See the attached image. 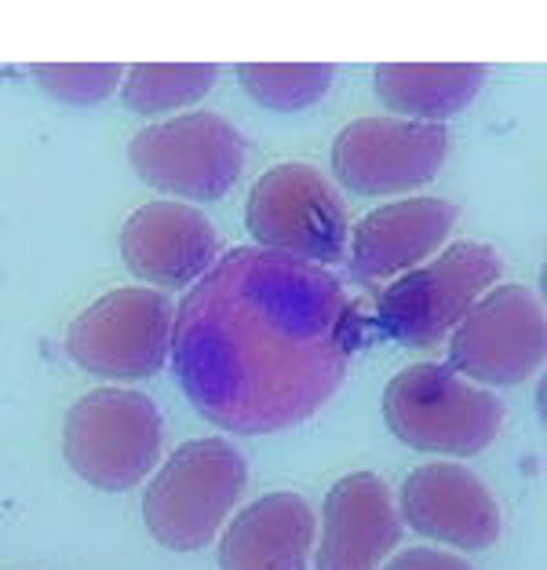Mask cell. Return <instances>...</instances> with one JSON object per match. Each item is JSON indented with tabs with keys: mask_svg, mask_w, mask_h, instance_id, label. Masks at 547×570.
<instances>
[{
	"mask_svg": "<svg viewBox=\"0 0 547 570\" xmlns=\"http://www.w3.org/2000/svg\"><path fill=\"white\" fill-rule=\"evenodd\" d=\"M336 70L329 62H241L238 81L259 107L296 114L315 107L332 88Z\"/></svg>",
	"mask_w": 547,
	"mask_h": 570,
	"instance_id": "obj_18",
	"label": "cell"
},
{
	"mask_svg": "<svg viewBox=\"0 0 547 570\" xmlns=\"http://www.w3.org/2000/svg\"><path fill=\"white\" fill-rule=\"evenodd\" d=\"M161 439V410L132 387H96L77 399L62 424L67 464L107 494H125L158 469Z\"/></svg>",
	"mask_w": 547,
	"mask_h": 570,
	"instance_id": "obj_4",
	"label": "cell"
},
{
	"mask_svg": "<svg viewBox=\"0 0 547 570\" xmlns=\"http://www.w3.org/2000/svg\"><path fill=\"white\" fill-rule=\"evenodd\" d=\"M401 541L395 498L380 475L355 472L336 479L321 504L318 570H376Z\"/></svg>",
	"mask_w": 547,
	"mask_h": 570,
	"instance_id": "obj_13",
	"label": "cell"
},
{
	"mask_svg": "<svg viewBox=\"0 0 547 570\" xmlns=\"http://www.w3.org/2000/svg\"><path fill=\"white\" fill-rule=\"evenodd\" d=\"M358 341L361 322L329 271L241 245L182 296L168 358L205 421L270 435L340 392Z\"/></svg>",
	"mask_w": 547,
	"mask_h": 570,
	"instance_id": "obj_1",
	"label": "cell"
},
{
	"mask_svg": "<svg viewBox=\"0 0 547 570\" xmlns=\"http://www.w3.org/2000/svg\"><path fill=\"white\" fill-rule=\"evenodd\" d=\"M315 534L310 504L292 490H274L230 520L219 538V570H307Z\"/></svg>",
	"mask_w": 547,
	"mask_h": 570,
	"instance_id": "obj_15",
	"label": "cell"
},
{
	"mask_svg": "<svg viewBox=\"0 0 547 570\" xmlns=\"http://www.w3.org/2000/svg\"><path fill=\"white\" fill-rule=\"evenodd\" d=\"M249 464L227 439H193L168 458L142 494L150 538L172 552H198L223 530Z\"/></svg>",
	"mask_w": 547,
	"mask_h": 570,
	"instance_id": "obj_2",
	"label": "cell"
},
{
	"mask_svg": "<svg viewBox=\"0 0 547 570\" xmlns=\"http://www.w3.org/2000/svg\"><path fill=\"white\" fill-rule=\"evenodd\" d=\"M245 227L259 249L304 264H340L347 256L350 219L340 194L315 165L285 161L267 168L245 205Z\"/></svg>",
	"mask_w": 547,
	"mask_h": 570,
	"instance_id": "obj_6",
	"label": "cell"
},
{
	"mask_svg": "<svg viewBox=\"0 0 547 570\" xmlns=\"http://www.w3.org/2000/svg\"><path fill=\"white\" fill-rule=\"evenodd\" d=\"M544 362V307L526 285H493L449 333V370L481 384H523Z\"/></svg>",
	"mask_w": 547,
	"mask_h": 570,
	"instance_id": "obj_9",
	"label": "cell"
},
{
	"mask_svg": "<svg viewBox=\"0 0 547 570\" xmlns=\"http://www.w3.org/2000/svg\"><path fill=\"white\" fill-rule=\"evenodd\" d=\"M446 125L358 118L332 139V173L355 194H406L431 184L446 165Z\"/></svg>",
	"mask_w": 547,
	"mask_h": 570,
	"instance_id": "obj_10",
	"label": "cell"
},
{
	"mask_svg": "<svg viewBox=\"0 0 547 570\" xmlns=\"http://www.w3.org/2000/svg\"><path fill=\"white\" fill-rule=\"evenodd\" d=\"M384 421L412 450L475 458L500 435L504 403L441 362H416L390 377Z\"/></svg>",
	"mask_w": 547,
	"mask_h": 570,
	"instance_id": "obj_3",
	"label": "cell"
},
{
	"mask_svg": "<svg viewBox=\"0 0 547 570\" xmlns=\"http://www.w3.org/2000/svg\"><path fill=\"white\" fill-rule=\"evenodd\" d=\"M456 224V205L446 198H406L395 205H380L350 227L347 238V267L358 282L398 278L406 271L446 245Z\"/></svg>",
	"mask_w": 547,
	"mask_h": 570,
	"instance_id": "obj_14",
	"label": "cell"
},
{
	"mask_svg": "<svg viewBox=\"0 0 547 570\" xmlns=\"http://www.w3.org/2000/svg\"><path fill=\"white\" fill-rule=\"evenodd\" d=\"M128 161L142 184L190 202H216L245 173V139L208 110L147 125L128 142Z\"/></svg>",
	"mask_w": 547,
	"mask_h": 570,
	"instance_id": "obj_8",
	"label": "cell"
},
{
	"mask_svg": "<svg viewBox=\"0 0 547 570\" xmlns=\"http://www.w3.org/2000/svg\"><path fill=\"white\" fill-rule=\"evenodd\" d=\"M121 261L139 282L187 289L219 261V235L193 205L150 202L125 219Z\"/></svg>",
	"mask_w": 547,
	"mask_h": 570,
	"instance_id": "obj_11",
	"label": "cell"
},
{
	"mask_svg": "<svg viewBox=\"0 0 547 570\" xmlns=\"http://www.w3.org/2000/svg\"><path fill=\"white\" fill-rule=\"evenodd\" d=\"M489 70L478 62H384L372 73L376 96L406 121L441 125L481 92Z\"/></svg>",
	"mask_w": 547,
	"mask_h": 570,
	"instance_id": "obj_16",
	"label": "cell"
},
{
	"mask_svg": "<svg viewBox=\"0 0 547 570\" xmlns=\"http://www.w3.org/2000/svg\"><path fill=\"white\" fill-rule=\"evenodd\" d=\"M30 73L48 96L73 102V107H91L121 85L125 67L121 62H41V67H30Z\"/></svg>",
	"mask_w": 547,
	"mask_h": 570,
	"instance_id": "obj_19",
	"label": "cell"
},
{
	"mask_svg": "<svg viewBox=\"0 0 547 570\" xmlns=\"http://www.w3.org/2000/svg\"><path fill=\"white\" fill-rule=\"evenodd\" d=\"M384 570H475L460 556H446L435 549H406L401 556H395Z\"/></svg>",
	"mask_w": 547,
	"mask_h": 570,
	"instance_id": "obj_20",
	"label": "cell"
},
{
	"mask_svg": "<svg viewBox=\"0 0 547 570\" xmlns=\"http://www.w3.org/2000/svg\"><path fill=\"white\" fill-rule=\"evenodd\" d=\"M500 256L481 242H456L431 264L406 271L376 307V330L406 347L441 344L460 326L493 285L500 282Z\"/></svg>",
	"mask_w": 547,
	"mask_h": 570,
	"instance_id": "obj_5",
	"label": "cell"
},
{
	"mask_svg": "<svg viewBox=\"0 0 547 570\" xmlns=\"http://www.w3.org/2000/svg\"><path fill=\"white\" fill-rule=\"evenodd\" d=\"M216 77L219 67L212 62H139L121 77V102L132 114L153 118V114H168L205 99L212 92Z\"/></svg>",
	"mask_w": 547,
	"mask_h": 570,
	"instance_id": "obj_17",
	"label": "cell"
},
{
	"mask_svg": "<svg viewBox=\"0 0 547 570\" xmlns=\"http://www.w3.org/2000/svg\"><path fill=\"white\" fill-rule=\"evenodd\" d=\"M401 515L416 534L441 546L478 552L500 538V504L464 464L435 461L416 469L401 487Z\"/></svg>",
	"mask_w": 547,
	"mask_h": 570,
	"instance_id": "obj_12",
	"label": "cell"
},
{
	"mask_svg": "<svg viewBox=\"0 0 547 570\" xmlns=\"http://www.w3.org/2000/svg\"><path fill=\"white\" fill-rule=\"evenodd\" d=\"M176 307L165 293L125 285L88 304L67 330L70 358L91 377L142 381L172 355Z\"/></svg>",
	"mask_w": 547,
	"mask_h": 570,
	"instance_id": "obj_7",
	"label": "cell"
}]
</instances>
